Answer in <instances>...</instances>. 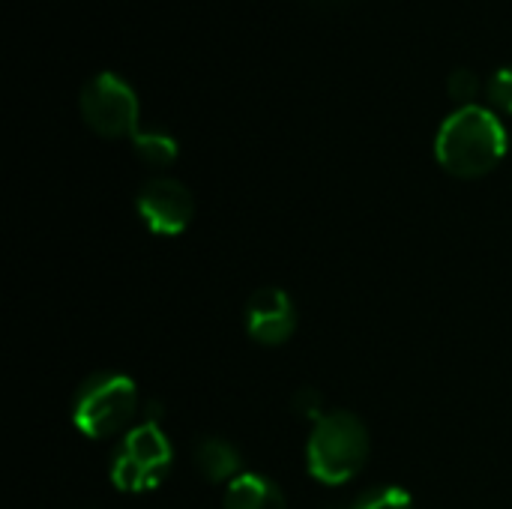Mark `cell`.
Returning <instances> with one entry per match:
<instances>
[{
	"mask_svg": "<svg viewBox=\"0 0 512 509\" xmlns=\"http://www.w3.org/2000/svg\"><path fill=\"white\" fill-rule=\"evenodd\" d=\"M510 138L495 111L486 105H459L444 117L435 135L438 162L456 177H483L507 156Z\"/></svg>",
	"mask_w": 512,
	"mask_h": 509,
	"instance_id": "6da1fadb",
	"label": "cell"
},
{
	"mask_svg": "<svg viewBox=\"0 0 512 509\" xmlns=\"http://www.w3.org/2000/svg\"><path fill=\"white\" fill-rule=\"evenodd\" d=\"M369 459V429L351 411L324 414L306 444L309 474L324 486H345Z\"/></svg>",
	"mask_w": 512,
	"mask_h": 509,
	"instance_id": "7a4b0ae2",
	"label": "cell"
},
{
	"mask_svg": "<svg viewBox=\"0 0 512 509\" xmlns=\"http://www.w3.org/2000/svg\"><path fill=\"white\" fill-rule=\"evenodd\" d=\"M135 408V381L117 372H99L78 387L72 399V423L84 438L102 441L126 429V423L135 417Z\"/></svg>",
	"mask_w": 512,
	"mask_h": 509,
	"instance_id": "3957f363",
	"label": "cell"
},
{
	"mask_svg": "<svg viewBox=\"0 0 512 509\" xmlns=\"http://www.w3.org/2000/svg\"><path fill=\"white\" fill-rule=\"evenodd\" d=\"M174 465V447L162 432L159 420H144L132 432L123 435L114 462H111V483L120 492L141 495L159 489Z\"/></svg>",
	"mask_w": 512,
	"mask_h": 509,
	"instance_id": "277c9868",
	"label": "cell"
},
{
	"mask_svg": "<svg viewBox=\"0 0 512 509\" xmlns=\"http://www.w3.org/2000/svg\"><path fill=\"white\" fill-rule=\"evenodd\" d=\"M81 114L87 126L105 138L135 135L141 102L135 87L114 69H99L81 87Z\"/></svg>",
	"mask_w": 512,
	"mask_h": 509,
	"instance_id": "5b68a950",
	"label": "cell"
},
{
	"mask_svg": "<svg viewBox=\"0 0 512 509\" xmlns=\"http://www.w3.org/2000/svg\"><path fill=\"white\" fill-rule=\"evenodd\" d=\"M138 216L144 225L159 237H177L192 225L195 198L192 192L174 177H153L138 189L135 198Z\"/></svg>",
	"mask_w": 512,
	"mask_h": 509,
	"instance_id": "8992f818",
	"label": "cell"
},
{
	"mask_svg": "<svg viewBox=\"0 0 512 509\" xmlns=\"http://www.w3.org/2000/svg\"><path fill=\"white\" fill-rule=\"evenodd\" d=\"M246 333L267 348L285 345L297 330V306L282 288H258L243 309Z\"/></svg>",
	"mask_w": 512,
	"mask_h": 509,
	"instance_id": "52a82bcc",
	"label": "cell"
},
{
	"mask_svg": "<svg viewBox=\"0 0 512 509\" xmlns=\"http://www.w3.org/2000/svg\"><path fill=\"white\" fill-rule=\"evenodd\" d=\"M225 509H288L282 489L261 474H240L225 489Z\"/></svg>",
	"mask_w": 512,
	"mask_h": 509,
	"instance_id": "ba28073f",
	"label": "cell"
},
{
	"mask_svg": "<svg viewBox=\"0 0 512 509\" xmlns=\"http://www.w3.org/2000/svg\"><path fill=\"white\" fill-rule=\"evenodd\" d=\"M195 468L207 483H231L243 474V456L225 438H201L195 444Z\"/></svg>",
	"mask_w": 512,
	"mask_h": 509,
	"instance_id": "9c48e42d",
	"label": "cell"
},
{
	"mask_svg": "<svg viewBox=\"0 0 512 509\" xmlns=\"http://www.w3.org/2000/svg\"><path fill=\"white\" fill-rule=\"evenodd\" d=\"M132 147L138 153V159H144L147 165H156V168H165L177 159V138L171 132H162V129H138L132 135Z\"/></svg>",
	"mask_w": 512,
	"mask_h": 509,
	"instance_id": "30bf717a",
	"label": "cell"
},
{
	"mask_svg": "<svg viewBox=\"0 0 512 509\" xmlns=\"http://www.w3.org/2000/svg\"><path fill=\"white\" fill-rule=\"evenodd\" d=\"M348 509H414V498L402 486H384L372 489L363 498H357Z\"/></svg>",
	"mask_w": 512,
	"mask_h": 509,
	"instance_id": "8fae6325",
	"label": "cell"
},
{
	"mask_svg": "<svg viewBox=\"0 0 512 509\" xmlns=\"http://www.w3.org/2000/svg\"><path fill=\"white\" fill-rule=\"evenodd\" d=\"M447 87H450V96H453V99H459V102L471 105V99H474V96H477V90H480V75H477L471 66H459V69H453V72H450Z\"/></svg>",
	"mask_w": 512,
	"mask_h": 509,
	"instance_id": "7c38bea8",
	"label": "cell"
},
{
	"mask_svg": "<svg viewBox=\"0 0 512 509\" xmlns=\"http://www.w3.org/2000/svg\"><path fill=\"white\" fill-rule=\"evenodd\" d=\"M291 411L297 414V417H303V420H321L324 414V399H321V393L315 390V387H303V390H297L294 396H291Z\"/></svg>",
	"mask_w": 512,
	"mask_h": 509,
	"instance_id": "4fadbf2b",
	"label": "cell"
},
{
	"mask_svg": "<svg viewBox=\"0 0 512 509\" xmlns=\"http://www.w3.org/2000/svg\"><path fill=\"white\" fill-rule=\"evenodd\" d=\"M486 93L498 108L512 111V66H501V69L492 72V78L486 84Z\"/></svg>",
	"mask_w": 512,
	"mask_h": 509,
	"instance_id": "5bb4252c",
	"label": "cell"
}]
</instances>
